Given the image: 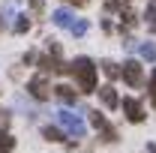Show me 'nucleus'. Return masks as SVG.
<instances>
[{
  "instance_id": "f257e3e1",
  "label": "nucleus",
  "mask_w": 156,
  "mask_h": 153,
  "mask_svg": "<svg viewBox=\"0 0 156 153\" xmlns=\"http://www.w3.org/2000/svg\"><path fill=\"white\" fill-rule=\"evenodd\" d=\"M66 69L75 75L78 87H81L84 93H93V90H96V66H93V60L78 57V60H72V66H66Z\"/></svg>"
},
{
  "instance_id": "f03ea898",
  "label": "nucleus",
  "mask_w": 156,
  "mask_h": 153,
  "mask_svg": "<svg viewBox=\"0 0 156 153\" xmlns=\"http://www.w3.org/2000/svg\"><path fill=\"white\" fill-rule=\"evenodd\" d=\"M57 123H60V129H66V132L75 135V138H81V135L87 132L84 120H81L75 111H69V108H60V111H57Z\"/></svg>"
},
{
  "instance_id": "7ed1b4c3",
  "label": "nucleus",
  "mask_w": 156,
  "mask_h": 153,
  "mask_svg": "<svg viewBox=\"0 0 156 153\" xmlns=\"http://www.w3.org/2000/svg\"><path fill=\"white\" fill-rule=\"evenodd\" d=\"M120 75H123V81H126L129 87H141V81H144V72H141V66H138L135 60H129V63H123V69H120Z\"/></svg>"
},
{
  "instance_id": "20e7f679",
  "label": "nucleus",
  "mask_w": 156,
  "mask_h": 153,
  "mask_svg": "<svg viewBox=\"0 0 156 153\" xmlns=\"http://www.w3.org/2000/svg\"><path fill=\"white\" fill-rule=\"evenodd\" d=\"M27 90H30V96H33V99H39V102H45V99L51 96V90H48V81H45L42 75L30 78V84H27Z\"/></svg>"
},
{
  "instance_id": "39448f33",
  "label": "nucleus",
  "mask_w": 156,
  "mask_h": 153,
  "mask_svg": "<svg viewBox=\"0 0 156 153\" xmlns=\"http://www.w3.org/2000/svg\"><path fill=\"white\" fill-rule=\"evenodd\" d=\"M87 114H90V123H93V126H96L99 132H102V138H105V141H114V138H117L114 126H108V120H105V117L99 114V111H87Z\"/></svg>"
},
{
  "instance_id": "423d86ee",
  "label": "nucleus",
  "mask_w": 156,
  "mask_h": 153,
  "mask_svg": "<svg viewBox=\"0 0 156 153\" xmlns=\"http://www.w3.org/2000/svg\"><path fill=\"white\" fill-rule=\"evenodd\" d=\"M123 111H126V117L132 123H141L144 120V111H141V105H138L135 99H123Z\"/></svg>"
},
{
  "instance_id": "0eeeda50",
  "label": "nucleus",
  "mask_w": 156,
  "mask_h": 153,
  "mask_svg": "<svg viewBox=\"0 0 156 153\" xmlns=\"http://www.w3.org/2000/svg\"><path fill=\"white\" fill-rule=\"evenodd\" d=\"M54 24H57V27H72V24H75V15H72L66 6H60L57 12H54Z\"/></svg>"
},
{
  "instance_id": "6e6552de",
  "label": "nucleus",
  "mask_w": 156,
  "mask_h": 153,
  "mask_svg": "<svg viewBox=\"0 0 156 153\" xmlns=\"http://www.w3.org/2000/svg\"><path fill=\"white\" fill-rule=\"evenodd\" d=\"M54 93H57V96H60V102H66V105H72V102L78 99L75 90H72L69 84H57V87H54Z\"/></svg>"
},
{
  "instance_id": "1a4fd4ad",
  "label": "nucleus",
  "mask_w": 156,
  "mask_h": 153,
  "mask_svg": "<svg viewBox=\"0 0 156 153\" xmlns=\"http://www.w3.org/2000/svg\"><path fill=\"white\" fill-rule=\"evenodd\" d=\"M99 99H102V105L114 108V105H117V90L111 87V84H108V87H102V90H99Z\"/></svg>"
},
{
  "instance_id": "9d476101",
  "label": "nucleus",
  "mask_w": 156,
  "mask_h": 153,
  "mask_svg": "<svg viewBox=\"0 0 156 153\" xmlns=\"http://www.w3.org/2000/svg\"><path fill=\"white\" fill-rule=\"evenodd\" d=\"M12 147H15V138L0 129V153H12Z\"/></svg>"
},
{
  "instance_id": "9b49d317",
  "label": "nucleus",
  "mask_w": 156,
  "mask_h": 153,
  "mask_svg": "<svg viewBox=\"0 0 156 153\" xmlns=\"http://www.w3.org/2000/svg\"><path fill=\"white\" fill-rule=\"evenodd\" d=\"M138 51H141V57H144V60H156V42H141Z\"/></svg>"
},
{
  "instance_id": "f8f14e48",
  "label": "nucleus",
  "mask_w": 156,
  "mask_h": 153,
  "mask_svg": "<svg viewBox=\"0 0 156 153\" xmlns=\"http://www.w3.org/2000/svg\"><path fill=\"white\" fill-rule=\"evenodd\" d=\"M12 27H15V33H27L30 30V15H18V21H12Z\"/></svg>"
},
{
  "instance_id": "ddd939ff",
  "label": "nucleus",
  "mask_w": 156,
  "mask_h": 153,
  "mask_svg": "<svg viewBox=\"0 0 156 153\" xmlns=\"http://www.w3.org/2000/svg\"><path fill=\"white\" fill-rule=\"evenodd\" d=\"M42 135H45L48 141H63V129H57V126H45Z\"/></svg>"
},
{
  "instance_id": "4468645a",
  "label": "nucleus",
  "mask_w": 156,
  "mask_h": 153,
  "mask_svg": "<svg viewBox=\"0 0 156 153\" xmlns=\"http://www.w3.org/2000/svg\"><path fill=\"white\" fill-rule=\"evenodd\" d=\"M144 18H147V27L156 33V3H150L147 6V12H144Z\"/></svg>"
},
{
  "instance_id": "2eb2a0df",
  "label": "nucleus",
  "mask_w": 156,
  "mask_h": 153,
  "mask_svg": "<svg viewBox=\"0 0 156 153\" xmlns=\"http://www.w3.org/2000/svg\"><path fill=\"white\" fill-rule=\"evenodd\" d=\"M87 27H90V24H87V21H84V18H75V24H72L69 30H72L75 36H84V33H87Z\"/></svg>"
},
{
  "instance_id": "dca6fc26",
  "label": "nucleus",
  "mask_w": 156,
  "mask_h": 153,
  "mask_svg": "<svg viewBox=\"0 0 156 153\" xmlns=\"http://www.w3.org/2000/svg\"><path fill=\"white\" fill-rule=\"evenodd\" d=\"M102 69H105V75H108V78H117V75H120L117 63H111V60H108V63H102Z\"/></svg>"
},
{
  "instance_id": "f3484780",
  "label": "nucleus",
  "mask_w": 156,
  "mask_h": 153,
  "mask_svg": "<svg viewBox=\"0 0 156 153\" xmlns=\"http://www.w3.org/2000/svg\"><path fill=\"white\" fill-rule=\"evenodd\" d=\"M150 99L156 102V69H153V75H150Z\"/></svg>"
},
{
  "instance_id": "a211bd4d",
  "label": "nucleus",
  "mask_w": 156,
  "mask_h": 153,
  "mask_svg": "<svg viewBox=\"0 0 156 153\" xmlns=\"http://www.w3.org/2000/svg\"><path fill=\"white\" fill-rule=\"evenodd\" d=\"M63 3H72V6H87L90 0H63Z\"/></svg>"
},
{
  "instance_id": "6ab92c4d",
  "label": "nucleus",
  "mask_w": 156,
  "mask_h": 153,
  "mask_svg": "<svg viewBox=\"0 0 156 153\" xmlns=\"http://www.w3.org/2000/svg\"><path fill=\"white\" fill-rule=\"evenodd\" d=\"M147 153H156V141H150V144H147Z\"/></svg>"
},
{
  "instance_id": "aec40b11",
  "label": "nucleus",
  "mask_w": 156,
  "mask_h": 153,
  "mask_svg": "<svg viewBox=\"0 0 156 153\" xmlns=\"http://www.w3.org/2000/svg\"><path fill=\"white\" fill-rule=\"evenodd\" d=\"M0 30H3V21H0Z\"/></svg>"
},
{
  "instance_id": "412c9836",
  "label": "nucleus",
  "mask_w": 156,
  "mask_h": 153,
  "mask_svg": "<svg viewBox=\"0 0 156 153\" xmlns=\"http://www.w3.org/2000/svg\"><path fill=\"white\" fill-rule=\"evenodd\" d=\"M36 3H42V0H36Z\"/></svg>"
}]
</instances>
